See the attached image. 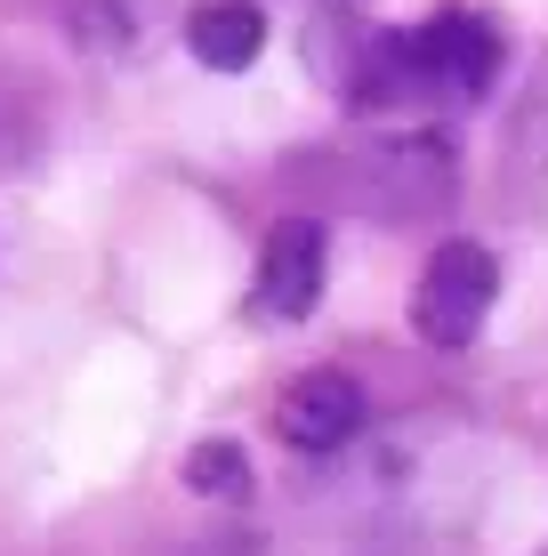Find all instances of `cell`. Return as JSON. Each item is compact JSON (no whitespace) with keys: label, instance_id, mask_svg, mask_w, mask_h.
I'll return each instance as SVG.
<instances>
[{"label":"cell","instance_id":"cell-1","mask_svg":"<svg viewBox=\"0 0 548 556\" xmlns=\"http://www.w3.org/2000/svg\"><path fill=\"white\" fill-rule=\"evenodd\" d=\"M315 73L364 122H428L476 105L500 81V33L476 9H436L420 25H364L355 49L323 56Z\"/></svg>","mask_w":548,"mask_h":556},{"label":"cell","instance_id":"cell-2","mask_svg":"<svg viewBox=\"0 0 548 556\" xmlns=\"http://www.w3.org/2000/svg\"><path fill=\"white\" fill-rule=\"evenodd\" d=\"M291 169H323V178H291V186H323L339 210H364V218H436L451 202L460 153L436 129H380V138L291 153Z\"/></svg>","mask_w":548,"mask_h":556},{"label":"cell","instance_id":"cell-3","mask_svg":"<svg viewBox=\"0 0 548 556\" xmlns=\"http://www.w3.org/2000/svg\"><path fill=\"white\" fill-rule=\"evenodd\" d=\"M493 299H500V258L484 251L476 235H451V242H436V251H428L420 282H411V331H420L428 348L460 355L468 339L484 331Z\"/></svg>","mask_w":548,"mask_h":556},{"label":"cell","instance_id":"cell-4","mask_svg":"<svg viewBox=\"0 0 548 556\" xmlns=\"http://www.w3.org/2000/svg\"><path fill=\"white\" fill-rule=\"evenodd\" d=\"M331 275V235L323 218H275L258 235V266H251V315L258 323H307Z\"/></svg>","mask_w":548,"mask_h":556},{"label":"cell","instance_id":"cell-5","mask_svg":"<svg viewBox=\"0 0 548 556\" xmlns=\"http://www.w3.org/2000/svg\"><path fill=\"white\" fill-rule=\"evenodd\" d=\"M275 435L291 452H339L347 435H364V388H355V371H331V363L298 371L275 404Z\"/></svg>","mask_w":548,"mask_h":556},{"label":"cell","instance_id":"cell-6","mask_svg":"<svg viewBox=\"0 0 548 556\" xmlns=\"http://www.w3.org/2000/svg\"><path fill=\"white\" fill-rule=\"evenodd\" d=\"M186 49L211 73H251L258 49H267V9H258V0H202V9L186 16Z\"/></svg>","mask_w":548,"mask_h":556},{"label":"cell","instance_id":"cell-7","mask_svg":"<svg viewBox=\"0 0 548 556\" xmlns=\"http://www.w3.org/2000/svg\"><path fill=\"white\" fill-rule=\"evenodd\" d=\"M178 484L202 492V501H251V459H242L234 435H202V444L178 459Z\"/></svg>","mask_w":548,"mask_h":556},{"label":"cell","instance_id":"cell-8","mask_svg":"<svg viewBox=\"0 0 548 556\" xmlns=\"http://www.w3.org/2000/svg\"><path fill=\"white\" fill-rule=\"evenodd\" d=\"M540 556H548V548H540Z\"/></svg>","mask_w":548,"mask_h":556}]
</instances>
